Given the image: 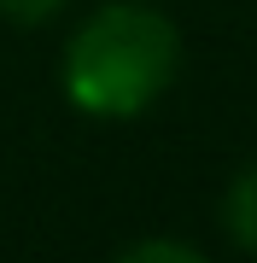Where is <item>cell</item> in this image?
<instances>
[{
  "label": "cell",
  "mask_w": 257,
  "mask_h": 263,
  "mask_svg": "<svg viewBox=\"0 0 257 263\" xmlns=\"http://www.w3.org/2000/svg\"><path fill=\"white\" fill-rule=\"evenodd\" d=\"M181 70V35L158 6L111 0L65 47V94L88 117L146 111Z\"/></svg>",
  "instance_id": "6da1fadb"
},
{
  "label": "cell",
  "mask_w": 257,
  "mask_h": 263,
  "mask_svg": "<svg viewBox=\"0 0 257 263\" xmlns=\"http://www.w3.org/2000/svg\"><path fill=\"white\" fill-rule=\"evenodd\" d=\"M222 222H228L234 246H246V252H257V164L246 170V176H234L228 199H222Z\"/></svg>",
  "instance_id": "7a4b0ae2"
},
{
  "label": "cell",
  "mask_w": 257,
  "mask_h": 263,
  "mask_svg": "<svg viewBox=\"0 0 257 263\" xmlns=\"http://www.w3.org/2000/svg\"><path fill=\"white\" fill-rule=\"evenodd\" d=\"M117 263H205L193 246H181V240H141V246H129Z\"/></svg>",
  "instance_id": "3957f363"
},
{
  "label": "cell",
  "mask_w": 257,
  "mask_h": 263,
  "mask_svg": "<svg viewBox=\"0 0 257 263\" xmlns=\"http://www.w3.org/2000/svg\"><path fill=\"white\" fill-rule=\"evenodd\" d=\"M58 6H65V0H0V12H6L12 24H47Z\"/></svg>",
  "instance_id": "277c9868"
}]
</instances>
